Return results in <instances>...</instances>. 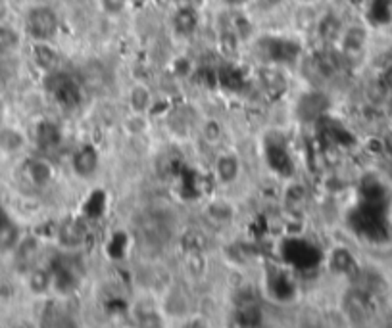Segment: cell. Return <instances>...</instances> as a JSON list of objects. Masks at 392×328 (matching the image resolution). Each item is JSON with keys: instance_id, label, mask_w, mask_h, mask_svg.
<instances>
[{"instance_id": "cell-1", "label": "cell", "mask_w": 392, "mask_h": 328, "mask_svg": "<svg viewBox=\"0 0 392 328\" xmlns=\"http://www.w3.org/2000/svg\"><path fill=\"white\" fill-rule=\"evenodd\" d=\"M25 31L35 43H50L60 31V15L48 4H37L25 14Z\"/></svg>"}, {"instance_id": "cell-2", "label": "cell", "mask_w": 392, "mask_h": 328, "mask_svg": "<svg viewBox=\"0 0 392 328\" xmlns=\"http://www.w3.org/2000/svg\"><path fill=\"white\" fill-rule=\"evenodd\" d=\"M45 85L48 92L56 98V102H60L64 108H76L81 100V90L69 75L60 73V71L48 73Z\"/></svg>"}, {"instance_id": "cell-3", "label": "cell", "mask_w": 392, "mask_h": 328, "mask_svg": "<svg viewBox=\"0 0 392 328\" xmlns=\"http://www.w3.org/2000/svg\"><path fill=\"white\" fill-rule=\"evenodd\" d=\"M329 108V98L323 92H306L296 102V115L302 121H316L323 117Z\"/></svg>"}, {"instance_id": "cell-4", "label": "cell", "mask_w": 392, "mask_h": 328, "mask_svg": "<svg viewBox=\"0 0 392 328\" xmlns=\"http://www.w3.org/2000/svg\"><path fill=\"white\" fill-rule=\"evenodd\" d=\"M98 165H100V156H98V150L94 146H83L74 154L71 159V167L76 175H79L81 179H89L94 173L98 171Z\"/></svg>"}, {"instance_id": "cell-5", "label": "cell", "mask_w": 392, "mask_h": 328, "mask_svg": "<svg viewBox=\"0 0 392 328\" xmlns=\"http://www.w3.org/2000/svg\"><path fill=\"white\" fill-rule=\"evenodd\" d=\"M327 267L332 275L339 276H350L358 271V262H356L354 254L346 250V248H335L327 257Z\"/></svg>"}, {"instance_id": "cell-6", "label": "cell", "mask_w": 392, "mask_h": 328, "mask_svg": "<svg viewBox=\"0 0 392 328\" xmlns=\"http://www.w3.org/2000/svg\"><path fill=\"white\" fill-rule=\"evenodd\" d=\"M23 173H25V179L29 180V185H33L35 188L48 187L54 177L50 164L45 162V159H41V157H33L29 162H25Z\"/></svg>"}, {"instance_id": "cell-7", "label": "cell", "mask_w": 392, "mask_h": 328, "mask_svg": "<svg viewBox=\"0 0 392 328\" xmlns=\"http://www.w3.org/2000/svg\"><path fill=\"white\" fill-rule=\"evenodd\" d=\"M172 23H174V29L183 35V37H189L192 35L198 25H200V10L189 6H175L174 17H172Z\"/></svg>"}, {"instance_id": "cell-8", "label": "cell", "mask_w": 392, "mask_h": 328, "mask_svg": "<svg viewBox=\"0 0 392 328\" xmlns=\"http://www.w3.org/2000/svg\"><path fill=\"white\" fill-rule=\"evenodd\" d=\"M342 31H344V23H342V20H340L335 12H323V14H319L316 33L317 37L321 38L323 43H335V41H339Z\"/></svg>"}, {"instance_id": "cell-9", "label": "cell", "mask_w": 392, "mask_h": 328, "mask_svg": "<svg viewBox=\"0 0 392 328\" xmlns=\"http://www.w3.org/2000/svg\"><path fill=\"white\" fill-rule=\"evenodd\" d=\"M87 238V227L83 224L81 219H66L58 229V240L62 242V246L76 248L81 246Z\"/></svg>"}, {"instance_id": "cell-10", "label": "cell", "mask_w": 392, "mask_h": 328, "mask_svg": "<svg viewBox=\"0 0 392 328\" xmlns=\"http://www.w3.org/2000/svg\"><path fill=\"white\" fill-rule=\"evenodd\" d=\"M33 60L46 73H54V71L60 69V54L48 43H37L33 46Z\"/></svg>"}, {"instance_id": "cell-11", "label": "cell", "mask_w": 392, "mask_h": 328, "mask_svg": "<svg viewBox=\"0 0 392 328\" xmlns=\"http://www.w3.org/2000/svg\"><path fill=\"white\" fill-rule=\"evenodd\" d=\"M340 46H342V52L346 54H358L362 52L363 46L368 43V31L363 29L362 25H350L344 27L342 35H340Z\"/></svg>"}, {"instance_id": "cell-12", "label": "cell", "mask_w": 392, "mask_h": 328, "mask_svg": "<svg viewBox=\"0 0 392 328\" xmlns=\"http://www.w3.org/2000/svg\"><path fill=\"white\" fill-rule=\"evenodd\" d=\"M260 83H262L264 90L272 98L283 97L288 87V81L285 79V75L277 71V69H273V67L260 69Z\"/></svg>"}, {"instance_id": "cell-13", "label": "cell", "mask_w": 392, "mask_h": 328, "mask_svg": "<svg viewBox=\"0 0 392 328\" xmlns=\"http://www.w3.org/2000/svg\"><path fill=\"white\" fill-rule=\"evenodd\" d=\"M216 175L223 185H233L241 175V162L234 154H223L216 162Z\"/></svg>"}, {"instance_id": "cell-14", "label": "cell", "mask_w": 392, "mask_h": 328, "mask_svg": "<svg viewBox=\"0 0 392 328\" xmlns=\"http://www.w3.org/2000/svg\"><path fill=\"white\" fill-rule=\"evenodd\" d=\"M20 244V229L10 217L0 209V250L8 252Z\"/></svg>"}, {"instance_id": "cell-15", "label": "cell", "mask_w": 392, "mask_h": 328, "mask_svg": "<svg viewBox=\"0 0 392 328\" xmlns=\"http://www.w3.org/2000/svg\"><path fill=\"white\" fill-rule=\"evenodd\" d=\"M319 14H321V12H319V8L317 6H300V4H296L293 14L294 27L298 31H304V33L316 31Z\"/></svg>"}, {"instance_id": "cell-16", "label": "cell", "mask_w": 392, "mask_h": 328, "mask_svg": "<svg viewBox=\"0 0 392 328\" xmlns=\"http://www.w3.org/2000/svg\"><path fill=\"white\" fill-rule=\"evenodd\" d=\"M62 141L60 127L52 121H41L37 127V144L43 150H54Z\"/></svg>"}, {"instance_id": "cell-17", "label": "cell", "mask_w": 392, "mask_h": 328, "mask_svg": "<svg viewBox=\"0 0 392 328\" xmlns=\"http://www.w3.org/2000/svg\"><path fill=\"white\" fill-rule=\"evenodd\" d=\"M206 215H208V219H210L211 223L229 224L231 221H233L234 209L229 201L214 200L208 204V208H206Z\"/></svg>"}, {"instance_id": "cell-18", "label": "cell", "mask_w": 392, "mask_h": 328, "mask_svg": "<svg viewBox=\"0 0 392 328\" xmlns=\"http://www.w3.org/2000/svg\"><path fill=\"white\" fill-rule=\"evenodd\" d=\"M52 273L48 271V269H33L27 276V284H29V290L33 294H37V296H43L46 292L52 288Z\"/></svg>"}, {"instance_id": "cell-19", "label": "cell", "mask_w": 392, "mask_h": 328, "mask_svg": "<svg viewBox=\"0 0 392 328\" xmlns=\"http://www.w3.org/2000/svg\"><path fill=\"white\" fill-rule=\"evenodd\" d=\"M150 104H152V94L148 87H144V85H135L133 89L129 90V106H131V110L139 115H143L150 110Z\"/></svg>"}, {"instance_id": "cell-20", "label": "cell", "mask_w": 392, "mask_h": 328, "mask_svg": "<svg viewBox=\"0 0 392 328\" xmlns=\"http://www.w3.org/2000/svg\"><path fill=\"white\" fill-rule=\"evenodd\" d=\"M314 67H316L317 73L327 79V77L339 73V58L331 50H321L314 58Z\"/></svg>"}, {"instance_id": "cell-21", "label": "cell", "mask_w": 392, "mask_h": 328, "mask_svg": "<svg viewBox=\"0 0 392 328\" xmlns=\"http://www.w3.org/2000/svg\"><path fill=\"white\" fill-rule=\"evenodd\" d=\"M185 267L192 276H202L206 273L204 250H185Z\"/></svg>"}, {"instance_id": "cell-22", "label": "cell", "mask_w": 392, "mask_h": 328, "mask_svg": "<svg viewBox=\"0 0 392 328\" xmlns=\"http://www.w3.org/2000/svg\"><path fill=\"white\" fill-rule=\"evenodd\" d=\"M22 43L20 33L6 23H0V52H12Z\"/></svg>"}, {"instance_id": "cell-23", "label": "cell", "mask_w": 392, "mask_h": 328, "mask_svg": "<svg viewBox=\"0 0 392 328\" xmlns=\"http://www.w3.org/2000/svg\"><path fill=\"white\" fill-rule=\"evenodd\" d=\"M239 43H241V37L231 29H223L221 37H219V48L225 56H234L239 52Z\"/></svg>"}, {"instance_id": "cell-24", "label": "cell", "mask_w": 392, "mask_h": 328, "mask_svg": "<svg viewBox=\"0 0 392 328\" xmlns=\"http://www.w3.org/2000/svg\"><path fill=\"white\" fill-rule=\"evenodd\" d=\"M97 2L102 14L110 15V17H115V15L123 14V12L127 10L131 0H97Z\"/></svg>"}, {"instance_id": "cell-25", "label": "cell", "mask_w": 392, "mask_h": 328, "mask_svg": "<svg viewBox=\"0 0 392 328\" xmlns=\"http://www.w3.org/2000/svg\"><path fill=\"white\" fill-rule=\"evenodd\" d=\"M0 144H2V148L10 150V152L20 150L23 146L22 133H18V131H14V129L2 131V133H0Z\"/></svg>"}, {"instance_id": "cell-26", "label": "cell", "mask_w": 392, "mask_h": 328, "mask_svg": "<svg viewBox=\"0 0 392 328\" xmlns=\"http://www.w3.org/2000/svg\"><path fill=\"white\" fill-rule=\"evenodd\" d=\"M239 321L242 325H258L260 322V309L256 306H241V317Z\"/></svg>"}, {"instance_id": "cell-27", "label": "cell", "mask_w": 392, "mask_h": 328, "mask_svg": "<svg viewBox=\"0 0 392 328\" xmlns=\"http://www.w3.org/2000/svg\"><path fill=\"white\" fill-rule=\"evenodd\" d=\"M285 196H287L288 204H293V206H302L306 201V190L302 185H290Z\"/></svg>"}, {"instance_id": "cell-28", "label": "cell", "mask_w": 392, "mask_h": 328, "mask_svg": "<svg viewBox=\"0 0 392 328\" xmlns=\"http://www.w3.org/2000/svg\"><path fill=\"white\" fill-rule=\"evenodd\" d=\"M204 136H206V141L210 142H218L221 138V127H219L218 121L214 120H208L204 123V129H202Z\"/></svg>"}, {"instance_id": "cell-29", "label": "cell", "mask_w": 392, "mask_h": 328, "mask_svg": "<svg viewBox=\"0 0 392 328\" xmlns=\"http://www.w3.org/2000/svg\"><path fill=\"white\" fill-rule=\"evenodd\" d=\"M223 6H227L229 10H241V8L248 6L252 0H221Z\"/></svg>"}, {"instance_id": "cell-30", "label": "cell", "mask_w": 392, "mask_h": 328, "mask_svg": "<svg viewBox=\"0 0 392 328\" xmlns=\"http://www.w3.org/2000/svg\"><path fill=\"white\" fill-rule=\"evenodd\" d=\"M381 85H383V89H392V66L388 69H385V73L381 75Z\"/></svg>"}, {"instance_id": "cell-31", "label": "cell", "mask_w": 392, "mask_h": 328, "mask_svg": "<svg viewBox=\"0 0 392 328\" xmlns=\"http://www.w3.org/2000/svg\"><path fill=\"white\" fill-rule=\"evenodd\" d=\"M296 4H300V6H317L321 8V4H323L325 0H294Z\"/></svg>"}, {"instance_id": "cell-32", "label": "cell", "mask_w": 392, "mask_h": 328, "mask_svg": "<svg viewBox=\"0 0 392 328\" xmlns=\"http://www.w3.org/2000/svg\"><path fill=\"white\" fill-rule=\"evenodd\" d=\"M337 2H346V0H337Z\"/></svg>"}]
</instances>
